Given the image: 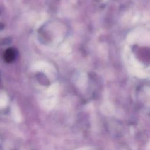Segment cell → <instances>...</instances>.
<instances>
[{"mask_svg":"<svg viewBox=\"0 0 150 150\" xmlns=\"http://www.w3.org/2000/svg\"><path fill=\"white\" fill-rule=\"evenodd\" d=\"M16 57V52L13 49L10 48L7 49L4 55V60L6 62L11 63L14 60Z\"/></svg>","mask_w":150,"mask_h":150,"instance_id":"6da1fadb","label":"cell"},{"mask_svg":"<svg viewBox=\"0 0 150 150\" xmlns=\"http://www.w3.org/2000/svg\"><path fill=\"white\" fill-rule=\"evenodd\" d=\"M12 115L13 119L16 121H19L21 118V115L19 110L17 109L16 107H13L12 109Z\"/></svg>","mask_w":150,"mask_h":150,"instance_id":"7a4b0ae2","label":"cell"},{"mask_svg":"<svg viewBox=\"0 0 150 150\" xmlns=\"http://www.w3.org/2000/svg\"><path fill=\"white\" fill-rule=\"evenodd\" d=\"M6 104V99L3 96H0V108L4 107Z\"/></svg>","mask_w":150,"mask_h":150,"instance_id":"3957f363","label":"cell"}]
</instances>
